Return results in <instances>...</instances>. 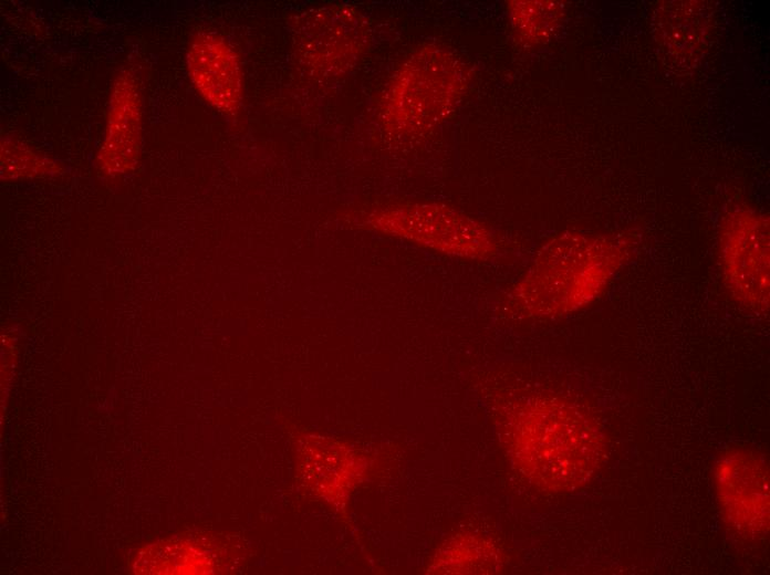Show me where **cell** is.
I'll return each mask as SVG.
<instances>
[{
  "label": "cell",
  "instance_id": "cell-1",
  "mask_svg": "<svg viewBox=\"0 0 770 575\" xmlns=\"http://www.w3.org/2000/svg\"><path fill=\"white\" fill-rule=\"evenodd\" d=\"M503 421L513 463L543 490L568 492L581 488L605 458L600 428L569 400L529 397L507 408Z\"/></svg>",
  "mask_w": 770,
  "mask_h": 575
},
{
  "label": "cell",
  "instance_id": "cell-2",
  "mask_svg": "<svg viewBox=\"0 0 770 575\" xmlns=\"http://www.w3.org/2000/svg\"><path fill=\"white\" fill-rule=\"evenodd\" d=\"M620 245L602 236L565 232L538 252L501 302L510 316L554 318L594 301L623 260Z\"/></svg>",
  "mask_w": 770,
  "mask_h": 575
},
{
  "label": "cell",
  "instance_id": "cell-3",
  "mask_svg": "<svg viewBox=\"0 0 770 575\" xmlns=\"http://www.w3.org/2000/svg\"><path fill=\"white\" fill-rule=\"evenodd\" d=\"M470 81V69L444 45L425 44L398 67L386 85L379 121L391 135H422L455 109Z\"/></svg>",
  "mask_w": 770,
  "mask_h": 575
},
{
  "label": "cell",
  "instance_id": "cell-4",
  "mask_svg": "<svg viewBox=\"0 0 770 575\" xmlns=\"http://www.w3.org/2000/svg\"><path fill=\"white\" fill-rule=\"evenodd\" d=\"M361 219L366 228L451 257L489 260L499 249L496 236L483 223L445 203L386 205Z\"/></svg>",
  "mask_w": 770,
  "mask_h": 575
},
{
  "label": "cell",
  "instance_id": "cell-5",
  "mask_svg": "<svg viewBox=\"0 0 770 575\" xmlns=\"http://www.w3.org/2000/svg\"><path fill=\"white\" fill-rule=\"evenodd\" d=\"M294 51L313 75L335 76L352 67L368 42V24L348 6H325L304 12L294 27Z\"/></svg>",
  "mask_w": 770,
  "mask_h": 575
},
{
  "label": "cell",
  "instance_id": "cell-6",
  "mask_svg": "<svg viewBox=\"0 0 770 575\" xmlns=\"http://www.w3.org/2000/svg\"><path fill=\"white\" fill-rule=\"evenodd\" d=\"M714 480L718 502L730 529L756 540L769 530V474L757 453L733 449L717 461Z\"/></svg>",
  "mask_w": 770,
  "mask_h": 575
},
{
  "label": "cell",
  "instance_id": "cell-7",
  "mask_svg": "<svg viewBox=\"0 0 770 575\" xmlns=\"http://www.w3.org/2000/svg\"><path fill=\"white\" fill-rule=\"evenodd\" d=\"M721 264L732 294L743 305L764 311L769 305V227L756 212L737 211L724 224Z\"/></svg>",
  "mask_w": 770,
  "mask_h": 575
},
{
  "label": "cell",
  "instance_id": "cell-8",
  "mask_svg": "<svg viewBox=\"0 0 770 575\" xmlns=\"http://www.w3.org/2000/svg\"><path fill=\"white\" fill-rule=\"evenodd\" d=\"M367 462L357 450L333 438L304 433L295 443L298 483L313 496L343 510Z\"/></svg>",
  "mask_w": 770,
  "mask_h": 575
},
{
  "label": "cell",
  "instance_id": "cell-9",
  "mask_svg": "<svg viewBox=\"0 0 770 575\" xmlns=\"http://www.w3.org/2000/svg\"><path fill=\"white\" fill-rule=\"evenodd\" d=\"M187 69L201 97L226 115H235L242 102V71L239 56L220 34L198 32L188 46Z\"/></svg>",
  "mask_w": 770,
  "mask_h": 575
},
{
  "label": "cell",
  "instance_id": "cell-10",
  "mask_svg": "<svg viewBox=\"0 0 770 575\" xmlns=\"http://www.w3.org/2000/svg\"><path fill=\"white\" fill-rule=\"evenodd\" d=\"M238 544L227 536L211 533L177 535L149 546L136 563L146 564L137 573L212 574L225 573L239 563Z\"/></svg>",
  "mask_w": 770,
  "mask_h": 575
},
{
  "label": "cell",
  "instance_id": "cell-11",
  "mask_svg": "<svg viewBox=\"0 0 770 575\" xmlns=\"http://www.w3.org/2000/svg\"><path fill=\"white\" fill-rule=\"evenodd\" d=\"M142 139V100L137 79L122 72L112 88L104 139L97 155L100 167L108 175L132 170L139 157Z\"/></svg>",
  "mask_w": 770,
  "mask_h": 575
},
{
  "label": "cell",
  "instance_id": "cell-12",
  "mask_svg": "<svg viewBox=\"0 0 770 575\" xmlns=\"http://www.w3.org/2000/svg\"><path fill=\"white\" fill-rule=\"evenodd\" d=\"M500 564L498 550L478 536L460 534L437 552L429 573H490Z\"/></svg>",
  "mask_w": 770,
  "mask_h": 575
},
{
  "label": "cell",
  "instance_id": "cell-13",
  "mask_svg": "<svg viewBox=\"0 0 770 575\" xmlns=\"http://www.w3.org/2000/svg\"><path fill=\"white\" fill-rule=\"evenodd\" d=\"M507 7L513 35L524 44L545 41L562 14L561 6L551 1H510Z\"/></svg>",
  "mask_w": 770,
  "mask_h": 575
},
{
  "label": "cell",
  "instance_id": "cell-14",
  "mask_svg": "<svg viewBox=\"0 0 770 575\" xmlns=\"http://www.w3.org/2000/svg\"><path fill=\"white\" fill-rule=\"evenodd\" d=\"M58 166L11 137L1 140L2 178H25L55 172Z\"/></svg>",
  "mask_w": 770,
  "mask_h": 575
}]
</instances>
